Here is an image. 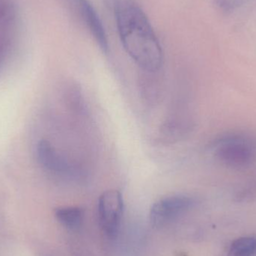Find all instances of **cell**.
Returning a JSON list of instances; mask_svg holds the SVG:
<instances>
[{
  "instance_id": "6da1fadb",
  "label": "cell",
  "mask_w": 256,
  "mask_h": 256,
  "mask_svg": "<svg viewBox=\"0 0 256 256\" xmlns=\"http://www.w3.org/2000/svg\"><path fill=\"white\" fill-rule=\"evenodd\" d=\"M115 15L122 43L143 70L155 72L162 63V51L153 28L134 0H116Z\"/></svg>"
},
{
  "instance_id": "7a4b0ae2",
  "label": "cell",
  "mask_w": 256,
  "mask_h": 256,
  "mask_svg": "<svg viewBox=\"0 0 256 256\" xmlns=\"http://www.w3.org/2000/svg\"><path fill=\"white\" fill-rule=\"evenodd\" d=\"M215 156L222 164L234 168H245L256 158L254 143L240 136L221 138L215 146Z\"/></svg>"
},
{
  "instance_id": "3957f363",
  "label": "cell",
  "mask_w": 256,
  "mask_h": 256,
  "mask_svg": "<svg viewBox=\"0 0 256 256\" xmlns=\"http://www.w3.org/2000/svg\"><path fill=\"white\" fill-rule=\"evenodd\" d=\"M124 210L122 196L116 190L104 192L98 201V218L100 226L109 237L118 233Z\"/></svg>"
},
{
  "instance_id": "277c9868",
  "label": "cell",
  "mask_w": 256,
  "mask_h": 256,
  "mask_svg": "<svg viewBox=\"0 0 256 256\" xmlns=\"http://www.w3.org/2000/svg\"><path fill=\"white\" fill-rule=\"evenodd\" d=\"M194 204V200L188 196L174 195L161 198L152 206L150 221L155 226H164L189 210Z\"/></svg>"
},
{
  "instance_id": "5b68a950",
  "label": "cell",
  "mask_w": 256,
  "mask_h": 256,
  "mask_svg": "<svg viewBox=\"0 0 256 256\" xmlns=\"http://www.w3.org/2000/svg\"><path fill=\"white\" fill-rule=\"evenodd\" d=\"M74 8L81 19L85 22L92 34L94 36L96 42L100 46V49L104 52H108V38L104 28L102 25L100 18L98 16L94 8L88 2V0H68Z\"/></svg>"
},
{
  "instance_id": "8992f818",
  "label": "cell",
  "mask_w": 256,
  "mask_h": 256,
  "mask_svg": "<svg viewBox=\"0 0 256 256\" xmlns=\"http://www.w3.org/2000/svg\"><path fill=\"white\" fill-rule=\"evenodd\" d=\"M37 154L39 162L46 170L57 174H66L70 171L67 162L46 140H42L38 144Z\"/></svg>"
},
{
  "instance_id": "52a82bcc",
  "label": "cell",
  "mask_w": 256,
  "mask_h": 256,
  "mask_svg": "<svg viewBox=\"0 0 256 256\" xmlns=\"http://www.w3.org/2000/svg\"><path fill=\"white\" fill-rule=\"evenodd\" d=\"M57 220L70 230H75L82 224L84 212L78 207H62L57 208L55 212Z\"/></svg>"
},
{
  "instance_id": "ba28073f",
  "label": "cell",
  "mask_w": 256,
  "mask_h": 256,
  "mask_svg": "<svg viewBox=\"0 0 256 256\" xmlns=\"http://www.w3.org/2000/svg\"><path fill=\"white\" fill-rule=\"evenodd\" d=\"M228 256H256V238L244 237L234 240Z\"/></svg>"
}]
</instances>
